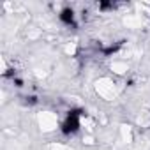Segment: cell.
<instances>
[{"mask_svg":"<svg viewBox=\"0 0 150 150\" xmlns=\"http://www.w3.org/2000/svg\"><path fill=\"white\" fill-rule=\"evenodd\" d=\"M96 92H97L103 99L111 101V99L117 97L118 88H117V83H115L111 78H101V80L96 81Z\"/></svg>","mask_w":150,"mask_h":150,"instance_id":"obj_1","label":"cell"},{"mask_svg":"<svg viewBox=\"0 0 150 150\" xmlns=\"http://www.w3.org/2000/svg\"><path fill=\"white\" fill-rule=\"evenodd\" d=\"M37 122L42 132H51L58 129V117L53 111H41L37 113Z\"/></svg>","mask_w":150,"mask_h":150,"instance_id":"obj_2","label":"cell"},{"mask_svg":"<svg viewBox=\"0 0 150 150\" xmlns=\"http://www.w3.org/2000/svg\"><path fill=\"white\" fill-rule=\"evenodd\" d=\"M111 71H115L117 74H125V72L129 71V65H127V62H118V60H115V62L111 64Z\"/></svg>","mask_w":150,"mask_h":150,"instance_id":"obj_3","label":"cell"},{"mask_svg":"<svg viewBox=\"0 0 150 150\" xmlns=\"http://www.w3.org/2000/svg\"><path fill=\"white\" fill-rule=\"evenodd\" d=\"M60 18H62L65 23H71V21H72V18H74V13H72V11H69V9H65V11L62 13V16H60Z\"/></svg>","mask_w":150,"mask_h":150,"instance_id":"obj_4","label":"cell"}]
</instances>
